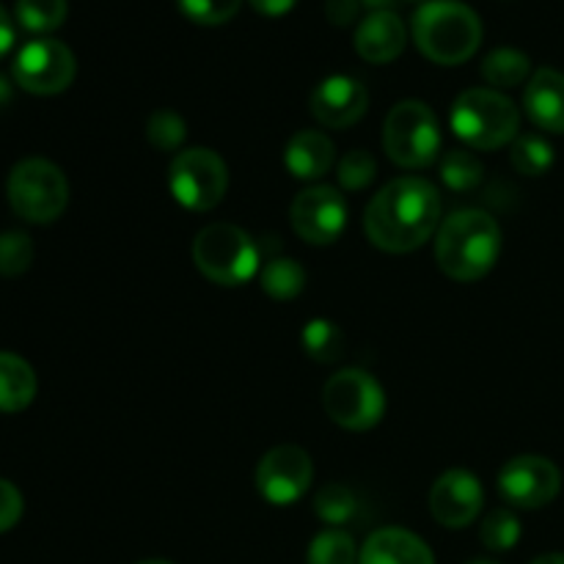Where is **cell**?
<instances>
[{
  "label": "cell",
  "instance_id": "6da1fadb",
  "mask_svg": "<svg viewBox=\"0 0 564 564\" xmlns=\"http://www.w3.org/2000/svg\"><path fill=\"white\" fill-rule=\"evenodd\" d=\"M441 196L422 176H400L375 193L364 213V231L380 251L411 253L438 231Z\"/></svg>",
  "mask_w": 564,
  "mask_h": 564
},
{
  "label": "cell",
  "instance_id": "7a4b0ae2",
  "mask_svg": "<svg viewBox=\"0 0 564 564\" xmlns=\"http://www.w3.org/2000/svg\"><path fill=\"white\" fill-rule=\"evenodd\" d=\"M501 229L485 209H457L441 220L435 237V262L452 281L471 284L485 279L501 257Z\"/></svg>",
  "mask_w": 564,
  "mask_h": 564
},
{
  "label": "cell",
  "instance_id": "3957f363",
  "mask_svg": "<svg viewBox=\"0 0 564 564\" xmlns=\"http://www.w3.org/2000/svg\"><path fill=\"white\" fill-rule=\"evenodd\" d=\"M413 42L433 64H466L482 44V20L460 0H427L413 14Z\"/></svg>",
  "mask_w": 564,
  "mask_h": 564
},
{
  "label": "cell",
  "instance_id": "277c9868",
  "mask_svg": "<svg viewBox=\"0 0 564 564\" xmlns=\"http://www.w3.org/2000/svg\"><path fill=\"white\" fill-rule=\"evenodd\" d=\"M452 130L477 152H494L521 135V110L496 88H468L452 105Z\"/></svg>",
  "mask_w": 564,
  "mask_h": 564
},
{
  "label": "cell",
  "instance_id": "5b68a950",
  "mask_svg": "<svg viewBox=\"0 0 564 564\" xmlns=\"http://www.w3.org/2000/svg\"><path fill=\"white\" fill-rule=\"evenodd\" d=\"M193 262L218 286H242L259 273V246L235 224H209L193 240Z\"/></svg>",
  "mask_w": 564,
  "mask_h": 564
},
{
  "label": "cell",
  "instance_id": "8992f818",
  "mask_svg": "<svg viewBox=\"0 0 564 564\" xmlns=\"http://www.w3.org/2000/svg\"><path fill=\"white\" fill-rule=\"evenodd\" d=\"M383 149L400 169H430L441 152V124L422 99H402L383 124Z\"/></svg>",
  "mask_w": 564,
  "mask_h": 564
},
{
  "label": "cell",
  "instance_id": "52a82bcc",
  "mask_svg": "<svg viewBox=\"0 0 564 564\" xmlns=\"http://www.w3.org/2000/svg\"><path fill=\"white\" fill-rule=\"evenodd\" d=\"M9 204L28 224H53L69 204V182L64 171L42 158H28L11 169L6 182Z\"/></svg>",
  "mask_w": 564,
  "mask_h": 564
},
{
  "label": "cell",
  "instance_id": "ba28073f",
  "mask_svg": "<svg viewBox=\"0 0 564 564\" xmlns=\"http://www.w3.org/2000/svg\"><path fill=\"white\" fill-rule=\"evenodd\" d=\"M323 405L334 424L352 433H367L386 416V391L364 369H339L325 383Z\"/></svg>",
  "mask_w": 564,
  "mask_h": 564
},
{
  "label": "cell",
  "instance_id": "9c48e42d",
  "mask_svg": "<svg viewBox=\"0 0 564 564\" xmlns=\"http://www.w3.org/2000/svg\"><path fill=\"white\" fill-rule=\"evenodd\" d=\"M169 191L185 209L207 213L224 202L229 191V169L213 149H185L169 165Z\"/></svg>",
  "mask_w": 564,
  "mask_h": 564
},
{
  "label": "cell",
  "instance_id": "30bf717a",
  "mask_svg": "<svg viewBox=\"0 0 564 564\" xmlns=\"http://www.w3.org/2000/svg\"><path fill=\"white\" fill-rule=\"evenodd\" d=\"M77 75V61L72 50L58 39H33L17 53L11 77L17 86L36 97H53L66 91Z\"/></svg>",
  "mask_w": 564,
  "mask_h": 564
},
{
  "label": "cell",
  "instance_id": "8fae6325",
  "mask_svg": "<svg viewBox=\"0 0 564 564\" xmlns=\"http://www.w3.org/2000/svg\"><path fill=\"white\" fill-rule=\"evenodd\" d=\"M290 224L308 246H330L347 229V202L339 187L312 185L292 198Z\"/></svg>",
  "mask_w": 564,
  "mask_h": 564
},
{
  "label": "cell",
  "instance_id": "7c38bea8",
  "mask_svg": "<svg viewBox=\"0 0 564 564\" xmlns=\"http://www.w3.org/2000/svg\"><path fill=\"white\" fill-rule=\"evenodd\" d=\"M314 466L306 449L295 444L273 446L257 466V490L268 505L290 507L312 488Z\"/></svg>",
  "mask_w": 564,
  "mask_h": 564
},
{
  "label": "cell",
  "instance_id": "4fadbf2b",
  "mask_svg": "<svg viewBox=\"0 0 564 564\" xmlns=\"http://www.w3.org/2000/svg\"><path fill=\"white\" fill-rule=\"evenodd\" d=\"M562 490V471L543 455H518L499 471L501 499L518 510L549 507Z\"/></svg>",
  "mask_w": 564,
  "mask_h": 564
},
{
  "label": "cell",
  "instance_id": "5bb4252c",
  "mask_svg": "<svg viewBox=\"0 0 564 564\" xmlns=\"http://www.w3.org/2000/svg\"><path fill=\"white\" fill-rule=\"evenodd\" d=\"M485 488L466 468H449L430 490V512L446 529H466L479 518Z\"/></svg>",
  "mask_w": 564,
  "mask_h": 564
},
{
  "label": "cell",
  "instance_id": "9a60e30c",
  "mask_svg": "<svg viewBox=\"0 0 564 564\" xmlns=\"http://www.w3.org/2000/svg\"><path fill=\"white\" fill-rule=\"evenodd\" d=\"M312 116L328 130H345L364 119L369 108V91L358 77L330 75L317 83L308 97Z\"/></svg>",
  "mask_w": 564,
  "mask_h": 564
},
{
  "label": "cell",
  "instance_id": "2e32d148",
  "mask_svg": "<svg viewBox=\"0 0 564 564\" xmlns=\"http://www.w3.org/2000/svg\"><path fill=\"white\" fill-rule=\"evenodd\" d=\"M408 44L405 22L397 11H369L356 31V53L369 64H391Z\"/></svg>",
  "mask_w": 564,
  "mask_h": 564
},
{
  "label": "cell",
  "instance_id": "e0dca14e",
  "mask_svg": "<svg viewBox=\"0 0 564 564\" xmlns=\"http://www.w3.org/2000/svg\"><path fill=\"white\" fill-rule=\"evenodd\" d=\"M358 564H435V556L419 534L386 527L369 534L358 554Z\"/></svg>",
  "mask_w": 564,
  "mask_h": 564
},
{
  "label": "cell",
  "instance_id": "ac0fdd59",
  "mask_svg": "<svg viewBox=\"0 0 564 564\" xmlns=\"http://www.w3.org/2000/svg\"><path fill=\"white\" fill-rule=\"evenodd\" d=\"M523 108L529 121L545 132H564V75L556 69H538L527 83Z\"/></svg>",
  "mask_w": 564,
  "mask_h": 564
},
{
  "label": "cell",
  "instance_id": "d6986e66",
  "mask_svg": "<svg viewBox=\"0 0 564 564\" xmlns=\"http://www.w3.org/2000/svg\"><path fill=\"white\" fill-rule=\"evenodd\" d=\"M336 160L334 141L319 130H301L290 138L284 149V165L295 180H323Z\"/></svg>",
  "mask_w": 564,
  "mask_h": 564
},
{
  "label": "cell",
  "instance_id": "ffe728a7",
  "mask_svg": "<svg viewBox=\"0 0 564 564\" xmlns=\"http://www.w3.org/2000/svg\"><path fill=\"white\" fill-rule=\"evenodd\" d=\"M36 397V372L25 358L0 352V413H20Z\"/></svg>",
  "mask_w": 564,
  "mask_h": 564
},
{
  "label": "cell",
  "instance_id": "44dd1931",
  "mask_svg": "<svg viewBox=\"0 0 564 564\" xmlns=\"http://www.w3.org/2000/svg\"><path fill=\"white\" fill-rule=\"evenodd\" d=\"M482 77L496 91L499 88H516L532 77V61L521 50L499 47L482 58Z\"/></svg>",
  "mask_w": 564,
  "mask_h": 564
},
{
  "label": "cell",
  "instance_id": "7402d4cb",
  "mask_svg": "<svg viewBox=\"0 0 564 564\" xmlns=\"http://www.w3.org/2000/svg\"><path fill=\"white\" fill-rule=\"evenodd\" d=\"M259 284H262V290L273 301H292L306 286V270L301 268V262L290 257L270 259L262 268V273H259Z\"/></svg>",
  "mask_w": 564,
  "mask_h": 564
},
{
  "label": "cell",
  "instance_id": "603a6c76",
  "mask_svg": "<svg viewBox=\"0 0 564 564\" xmlns=\"http://www.w3.org/2000/svg\"><path fill=\"white\" fill-rule=\"evenodd\" d=\"M301 345L306 356L314 358L317 364H336L345 356V334H341L339 325L325 317H317L303 325Z\"/></svg>",
  "mask_w": 564,
  "mask_h": 564
},
{
  "label": "cell",
  "instance_id": "cb8c5ba5",
  "mask_svg": "<svg viewBox=\"0 0 564 564\" xmlns=\"http://www.w3.org/2000/svg\"><path fill=\"white\" fill-rule=\"evenodd\" d=\"M510 163L523 176H543L554 165V147L543 135H518L510 149Z\"/></svg>",
  "mask_w": 564,
  "mask_h": 564
},
{
  "label": "cell",
  "instance_id": "d4e9b609",
  "mask_svg": "<svg viewBox=\"0 0 564 564\" xmlns=\"http://www.w3.org/2000/svg\"><path fill=\"white\" fill-rule=\"evenodd\" d=\"M482 160L471 149H452L441 158V180L449 191L468 193L482 182Z\"/></svg>",
  "mask_w": 564,
  "mask_h": 564
},
{
  "label": "cell",
  "instance_id": "484cf974",
  "mask_svg": "<svg viewBox=\"0 0 564 564\" xmlns=\"http://www.w3.org/2000/svg\"><path fill=\"white\" fill-rule=\"evenodd\" d=\"M14 14L28 33L58 31L66 20V0H17Z\"/></svg>",
  "mask_w": 564,
  "mask_h": 564
},
{
  "label": "cell",
  "instance_id": "4316f807",
  "mask_svg": "<svg viewBox=\"0 0 564 564\" xmlns=\"http://www.w3.org/2000/svg\"><path fill=\"white\" fill-rule=\"evenodd\" d=\"M308 564H358L356 540L341 529H325L312 540L306 554Z\"/></svg>",
  "mask_w": 564,
  "mask_h": 564
},
{
  "label": "cell",
  "instance_id": "83f0119b",
  "mask_svg": "<svg viewBox=\"0 0 564 564\" xmlns=\"http://www.w3.org/2000/svg\"><path fill=\"white\" fill-rule=\"evenodd\" d=\"M479 538H482L485 549L496 551V554H501V551H512L518 545V540H521V521H518V516L512 510L499 507V510L485 516L482 529H479Z\"/></svg>",
  "mask_w": 564,
  "mask_h": 564
},
{
  "label": "cell",
  "instance_id": "f1b7e54d",
  "mask_svg": "<svg viewBox=\"0 0 564 564\" xmlns=\"http://www.w3.org/2000/svg\"><path fill=\"white\" fill-rule=\"evenodd\" d=\"M356 494L347 485H325L317 496H314V512L328 527H345L356 516Z\"/></svg>",
  "mask_w": 564,
  "mask_h": 564
},
{
  "label": "cell",
  "instance_id": "f546056e",
  "mask_svg": "<svg viewBox=\"0 0 564 564\" xmlns=\"http://www.w3.org/2000/svg\"><path fill=\"white\" fill-rule=\"evenodd\" d=\"M147 138L160 152H176L187 138L185 119L171 108L154 110L147 121Z\"/></svg>",
  "mask_w": 564,
  "mask_h": 564
},
{
  "label": "cell",
  "instance_id": "4dcf8cb0",
  "mask_svg": "<svg viewBox=\"0 0 564 564\" xmlns=\"http://www.w3.org/2000/svg\"><path fill=\"white\" fill-rule=\"evenodd\" d=\"M33 262V242L25 231H3L0 235V275L17 279L25 273Z\"/></svg>",
  "mask_w": 564,
  "mask_h": 564
},
{
  "label": "cell",
  "instance_id": "1f68e13d",
  "mask_svg": "<svg viewBox=\"0 0 564 564\" xmlns=\"http://www.w3.org/2000/svg\"><path fill=\"white\" fill-rule=\"evenodd\" d=\"M336 176H339V185L345 191H364L378 176V163H375V158L367 149H352V152H347L341 158L339 174Z\"/></svg>",
  "mask_w": 564,
  "mask_h": 564
},
{
  "label": "cell",
  "instance_id": "d6a6232c",
  "mask_svg": "<svg viewBox=\"0 0 564 564\" xmlns=\"http://www.w3.org/2000/svg\"><path fill=\"white\" fill-rule=\"evenodd\" d=\"M182 14L196 25H224L240 11L242 0H176Z\"/></svg>",
  "mask_w": 564,
  "mask_h": 564
},
{
  "label": "cell",
  "instance_id": "836d02e7",
  "mask_svg": "<svg viewBox=\"0 0 564 564\" xmlns=\"http://www.w3.org/2000/svg\"><path fill=\"white\" fill-rule=\"evenodd\" d=\"M22 494L9 482V479H0V534L14 529L22 518Z\"/></svg>",
  "mask_w": 564,
  "mask_h": 564
},
{
  "label": "cell",
  "instance_id": "e575fe53",
  "mask_svg": "<svg viewBox=\"0 0 564 564\" xmlns=\"http://www.w3.org/2000/svg\"><path fill=\"white\" fill-rule=\"evenodd\" d=\"M361 0H325V17L336 28H350L361 14Z\"/></svg>",
  "mask_w": 564,
  "mask_h": 564
},
{
  "label": "cell",
  "instance_id": "d590c367",
  "mask_svg": "<svg viewBox=\"0 0 564 564\" xmlns=\"http://www.w3.org/2000/svg\"><path fill=\"white\" fill-rule=\"evenodd\" d=\"M253 9L264 17H284L297 6V0H251Z\"/></svg>",
  "mask_w": 564,
  "mask_h": 564
},
{
  "label": "cell",
  "instance_id": "8d00e7d4",
  "mask_svg": "<svg viewBox=\"0 0 564 564\" xmlns=\"http://www.w3.org/2000/svg\"><path fill=\"white\" fill-rule=\"evenodd\" d=\"M11 44H14V25H11L9 14H6V9L0 6V58L9 53Z\"/></svg>",
  "mask_w": 564,
  "mask_h": 564
},
{
  "label": "cell",
  "instance_id": "74e56055",
  "mask_svg": "<svg viewBox=\"0 0 564 564\" xmlns=\"http://www.w3.org/2000/svg\"><path fill=\"white\" fill-rule=\"evenodd\" d=\"M11 99H14V91H11L9 77L0 75V110H3L6 105H11Z\"/></svg>",
  "mask_w": 564,
  "mask_h": 564
},
{
  "label": "cell",
  "instance_id": "f35d334b",
  "mask_svg": "<svg viewBox=\"0 0 564 564\" xmlns=\"http://www.w3.org/2000/svg\"><path fill=\"white\" fill-rule=\"evenodd\" d=\"M397 0H361L364 9L369 11H394Z\"/></svg>",
  "mask_w": 564,
  "mask_h": 564
},
{
  "label": "cell",
  "instance_id": "ab89813d",
  "mask_svg": "<svg viewBox=\"0 0 564 564\" xmlns=\"http://www.w3.org/2000/svg\"><path fill=\"white\" fill-rule=\"evenodd\" d=\"M532 564H564V554H545L538 556Z\"/></svg>",
  "mask_w": 564,
  "mask_h": 564
},
{
  "label": "cell",
  "instance_id": "60d3db41",
  "mask_svg": "<svg viewBox=\"0 0 564 564\" xmlns=\"http://www.w3.org/2000/svg\"><path fill=\"white\" fill-rule=\"evenodd\" d=\"M138 564H174V562H165V560H143V562H138Z\"/></svg>",
  "mask_w": 564,
  "mask_h": 564
},
{
  "label": "cell",
  "instance_id": "b9f144b4",
  "mask_svg": "<svg viewBox=\"0 0 564 564\" xmlns=\"http://www.w3.org/2000/svg\"><path fill=\"white\" fill-rule=\"evenodd\" d=\"M468 564H499V562H494V560H474V562H468Z\"/></svg>",
  "mask_w": 564,
  "mask_h": 564
},
{
  "label": "cell",
  "instance_id": "7bdbcfd3",
  "mask_svg": "<svg viewBox=\"0 0 564 564\" xmlns=\"http://www.w3.org/2000/svg\"><path fill=\"white\" fill-rule=\"evenodd\" d=\"M405 3H427V0H405Z\"/></svg>",
  "mask_w": 564,
  "mask_h": 564
}]
</instances>
